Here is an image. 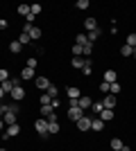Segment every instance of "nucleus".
I'll list each match as a JSON object with an SVG mask.
<instances>
[{"label": "nucleus", "mask_w": 136, "mask_h": 151, "mask_svg": "<svg viewBox=\"0 0 136 151\" xmlns=\"http://www.w3.org/2000/svg\"><path fill=\"white\" fill-rule=\"evenodd\" d=\"M116 95H104L102 97V104H104V108H111V111H113V106H116Z\"/></svg>", "instance_id": "423d86ee"}, {"label": "nucleus", "mask_w": 136, "mask_h": 151, "mask_svg": "<svg viewBox=\"0 0 136 151\" xmlns=\"http://www.w3.org/2000/svg\"><path fill=\"white\" fill-rule=\"evenodd\" d=\"M7 27H9V23L5 18H0V29H7Z\"/></svg>", "instance_id": "ea45409f"}, {"label": "nucleus", "mask_w": 136, "mask_h": 151, "mask_svg": "<svg viewBox=\"0 0 136 151\" xmlns=\"http://www.w3.org/2000/svg\"><path fill=\"white\" fill-rule=\"evenodd\" d=\"M59 122H48V133H59Z\"/></svg>", "instance_id": "bb28decb"}, {"label": "nucleus", "mask_w": 136, "mask_h": 151, "mask_svg": "<svg viewBox=\"0 0 136 151\" xmlns=\"http://www.w3.org/2000/svg\"><path fill=\"white\" fill-rule=\"evenodd\" d=\"M18 14L20 16H27L30 14V5H18Z\"/></svg>", "instance_id": "473e14b6"}, {"label": "nucleus", "mask_w": 136, "mask_h": 151, "mask_svg": "<svg viewBox=\"0 0 136 151\" xmlns=\"http://www.w3.org/2000/svg\"><path fill=\"white\" fill-rule=\"evenodd\" d=\"M100 93H102V95H109L111 93V83L102 81V83H100Z\"/></svg>", "instance_id": "c85d7f7f"}, {"label": "nucleus", "mask_w": 136, "mask_h": 151, "mask_svg": "<svg viewBox=\"0 0 136 151\" xmlns=\"http://www.w3.org/2000/svg\"><path fill=\"white\" fill-rule=\"evenodd\" d=\"M118 93H120V86H118V81H116V83H111V93L109 95H118Z\"/></svg>", "instance_id": "4c0bfd02"}, {"label": "nucleus", "mask_w": 136, "mask_h": 151, "mask_svg": "<svg viewBox=\"0 0 136 151\" xmlns=\"http://www.w3.org/2000/svg\"><path fill=\"white\" fill-rule=\"evenodd\" d=\"M102 129H104V122L100 120V117H93V122H91V131H97V133H100Z\"/></svg>", "instance_id": "ddd939ff"}, {"label": "nucleus", "mask_w": 136, "mask_h": 151, "mask_svg": "<svg viewBox=\"0 0 136 151\" xmlns=\"http://www.w3.org/2000/svg\"><path fill=\"white\" fill-rule=\"evenodd\" d=\"M82 72H84V77H91V72H93V61H91V59H86L84 68H82Z\"/></svg>", "instance_id": "aec40b11"}, {"label": "nucleus", "mask_w": 136, "mask_h": 151, "mask_svg": "<svg viewBox=\"0 0 136 151\" xmlns=\"http://www.w3.org/2000/svg\"><path fill=\"white\" fill-rule=\"evenodd\" d=\"M34 129H36V133H39L41 138H45V135H48V120H43V117L36 120L34 122Z\"/></svg>", "instance_id": "f03ea898"}, {"label": "nucleus", "mask_w": 136, "mask_h": 151, "mask_svg": "<svg viewBox=\"0 0 136 151\" xmlns=\"http://www.w3.org/2000/svg\"><path fill=\"white\" fill-rule=\"evenodd\" d=\"M73 57H84V47H82V45H73Z\"/></svg>", "instance_id": "a878e982"}, {"label": "nucleus", "mask_w": 136, "mask_h": 151, "mask_svg": "<svg viewBox=\"0 0 136 151\" xmlns=\"http://www.w3.org/2000/svg\"><path fill=\"white\" fill-rule=\"evenodd\" d=\"M50 106H52V108H59V106H61V101H59V99H52Z\"/></svg>", "instance_id": "a19ab883"}, {"label": "nucleus", "mask_w": 136, "mask_h": 151, "mask_svg": "<svg viewBox=\"0 0 136 151\" xmlns=\"http://www.w3.org/2000/svg\"><path fill=\"white\" fill-rule=\"evenodd\" d=\"M109 145H111V149H113V151H120V149H123V140H120V138H111Z\"/></svg>", "instance_id": "412c9836"}, {"label": "nucleus", "mask_w": 136, "mask_h": 151, "mask_svg": "<svg viewBox=\"0 0 136 151\" xmlns=\"http://www.w3.org/2000/svg\"><path fill=\"white\" fill-rule=\"evenodd\" d=\"M97 117H100L102 122H109V120H113L116 115H113V111H111V108H104V111H102L100 115H97Z\"/></svg>", "instance_id": "f8f14e48"}, {"label": "nucleus", "mask_w": 136, "mask_h": 151, "mask_svg": "<svg viewBox=\"0 0 136 151\" xmlns=\"http://www.w3.org/2000/svg\"><path fill=\"white\" fill-rule=\"evenodd\" d=\"M20 79H25V81H32V79H36V75H34V70H32V68H27V65H25V68L20 70Z\"/></svg>", "instance_id": "0eeeda50"}, {"label": "nucleus", "mask_w": 136, "mask_h": 151, "mask_svg": "<svg viewBox=\"0 0 136 151\" xmlns=\"http://www.w3.org/2000/svg\"><path fill=\"white\" fill-rule=\"evenodd\" d=\"M18 133H20V126H18V124H12V126H7V129H5L2 138H5V140H9V138H16Z\"/></svg>", "instance_id": "20e7f679"}, {"label": "nucleus", "mask_w": 136, "mask_h": 151, "mask_svg": "<svg viewBox=\"0 0 136 151\" xmlns=\"http://www.w3.org/2000/svg\"><path fill=\"white\" fill-rule=\"evenodd\" d=\"M132 57H134V59H136V50H134V54H132Z\"/></svg>", "instance_id": "49530a36"}, {"label": "nucleus", "mask_w": 136, "mask_h": 151, "mask_svg": "<svg viewBox=\"0 0 136 151\" xmlns=\"http://www.w3.org/2000/svg\"><path fill=\"white\" fill-rule=\"evenodd\" d=\"M75 43H77V45H82V47H84V45L89 43V38H86V34H77V38H75Z\"/></svg>", "instance_id": "cd10ccee"}, {"label": "nucleus", "mask_w": 136, "mask_h": 151, "mask_svg": "<svg viewBox=\"0 0 136 151\" xmlns=\"http://www.w3.org/2000/svg\"><path fill=\"white\" fill-rule=\"evenodd\" d=\"M20 50H23V45L18 43V38H16V41H12V43H9V52H12V54H18Z\"/></svg>", "instance_id": "6ab92c4d"}, {"label": "nucleus", "mask_w": 136, "mask_h": 151, "mask_svg": "<svg viewBox=\"0 0 136 151\" xmlns=\"http://www.w3.org/2000/svg\"><path fill=\"white\" fill-rule=\"evenodd\" d=\"M2 129H7V124H5V120L0 117V131H2Z\"/></svg>", "instance_id": "79ce46f5"}, {"label": "nucleus", "mask_w": 136, "mask_h": 151, "mask_svg": "<svg viewBox=\"0 0 136 151\" xmlns=\"http://www.w3.org/2000/svg\"><path fill=\"white\" fill-rule=\"evenodd\" d=\"M0 88L5 90V95H12V90L16 88V86L12 83V79H7V81H2V83H0Z\"/></svg>", "instance_id": "dca6fc26"}, {"label": "nucleus", "mask_w": 136, "mask_h": 151, "mask_svg": "<svg viewBox=\"0 0 136 151\" xmlns=\"http://www.w3.org/2000/svg\"><path fill=\"white\" fill-rule=\"evenodd\" d=\"M127 45H129V47H134V50H136V32H132L129 36H127Z\"/></svg>", "instance_id": "c756f323"}, {"label": "nucleus", "mask_w": 136, "mask_h": 151, "mask_svg": "<svg viewBox=\"0 0 136 151\" xmlns=\"http://www.w3.org/2000/svg\"><path fill=\"white\" fill-rule=\"evenodd\" d=\"M18 43H20V45H32V38H30V34H27V32H20Z\"/></svg>", "instance_id": "a211bd4d"}, {"label": "nucleus", "mask_w": 136, "mask_h": 151, "mask_svg": "<svg viewBox=\"0 0 136 151\" xmlns=\"http://www.w3.org/2000/svg\"><path fill=\"white\" fill-rule=\"evenodd\" d=\"M45 93H48V95H50V97H52V99H57V95H59V88H57V86H55V83H50V88H48V90H45Z\"/></svg>", "instance_id": "393cba45"}, {"label": "nucleus", "mask_w": 136, "mask_h": 151, "mask_svg": "<svg viewBox=\"0 0 136 151\" xmlns=\"http://www.w3.org/2000/svg\"><path fill=\"white\" fill-rule=\"evenodd\" d=\"M116 79H118L116 70H107V72H104V81H107V83H116Z\"/></svg>", "instance_id": "9b49d317"}, {"label": "nucleus", "mask_w": 136, "mask_h": 151, "mask_svg": "<svg viewBox=\"0 0 136 151\" xmlns=\"http://www.w3.org/2000/svg\"><path fill=\"white\" fill-rule=\"evenodd\" d=\"M50 104H52V97H50V95H48V93L41 95V106H50Z\"/></svg>", "instance_id": "7c9ffc66"}, {"label": "nucleus", "mask_w": 136, "mask_h": 151, "mask_svg": "<svg viewBox=\"0 0 136 151\" xmlns=\"http://www.w3.org/2000/svg\"><path fill=\"white\" fill-rule=\"evenodd\" d=\"M27 68H32V70H36V63H39V61H36V59H32V57H30V59H27Z\"/></svg>", "instance_id": "e433bc0d"}, {"label": "nucleus", "mask_w": 136, "mask_h": 151, "mask_svg": "<svg viewBox=\"0 0 136 151\" xmlns=\"http://www.w3.org/2000/svg\"><path fill=\"white\" fill-rule=\"evenodd\" d=\"M75 7H77V9H89L91 2H89V0H77V5H75Z\"/></svg>", "instance_id": "2f4dec72"}, {"label": "nucleus", "mask_w": 136, "mask_h": 151, "mask_svg": "<svg viewBox=\"0 0 136 151\" xmlns=\"http://www.w3.org/2000/svg\"><path fill=\"white\" fill-rule=\"evenodd\" d=\"M5 113H7V104H0V117H5Z\"/></svg>", "instance_id": "58836bf2"}, {"label": "nucleus", "mask_w": 136, "mask_h": 151, "mask_svg": "<svg viewBox=\"0 0 136 151\" xmlns=\"http://www.w3.org/2000/svg\"><path fill=\"white\" fill-rule=\"evenodd\" d=\"M30 14H32V16H39L41 14V5H32L30 7Z\"/></svg>", "instance_id": "f704fd0d"}, {"label": "nucleus", "mask_w": 136, "mask_h": 151, "mask_svg": "<svg viewBox=\"0 0 136 151\" xmlns=\"http://www.w3.org/2000/svg\"><path fill=\"white\" fill-rule=\"evenodd\" d=\"M91 122H93V117H91V115H84L82 120H77V122H75V124H77V131H82V133L91 131Z\"/></svg>", "instance_id": "f257e3e1"}, {"label": "nucleus", "mask_w": 136, "mask_h": 151, "mask_svg": "<svg viewBox=\"0 0 136 151\" xmlns=\"http://www.w3.org/2000/svg\"><path fill=\"white\" fill-rule=\"evenodd\" d=\"M91 111H93L95 115H100V113L104 111V104H102V101H93V106H91Z\"/></svg>", "instance_id": "4be33fe9"}, {"label": "nucleus", "mask_w": 136, "mask_h": 151, "mask_svg": "<svg viewBox=\"0 0 136 151\" xmlns=\"http://www.w3.org/2000/svg\"><path fill=\"white\" fill-rule=\"evenodd\" d=\"M2 120H5V124H7V126L16 124V113H12V111L7 108V113H5V117H2Z\"/></svg>", "instance_id": "4468645a"}, {"label": "nucleus", "mask_w": 136, "mask_h": 151, "mask_svg": "<svg viewBox=\"0 0 136 151\" xmlns=\"http://www.w3.org/2000/svg\"><path fill=\"white\" fill-rule=\"evenodd\" d=\"M66 93H68V99H79V97H82V90H79L77 86H68Z\"/></svg>", "instance_id": "6e6552de"}, {"label": "nucleus", "mask_w": 136, "mask_h": 151, "mask_svg": "<svg viewBox=\"0 0 136 151\" xmlns=\"http://www.w3.org/2000/svg\"><path fill=\"white\" fill-rule=\"evenodd\" d=\"M73 68H77V70H82V68H84V63H86V59L84 57H73Z\"/></svg>", "instance_id": "f3484780"}, {"label": "nucleus", "mask_w": 136, "mask_h": 151, "mask_svg": "<svg viewBox=\"0 0 136 151\" xmlns=\"http://www.w3.org/2000/svg\"><path fill=\"white\" fill-rule=\"evenodd\" d=\"M77 106H79V108H82V111L86 113V108H91V106H93V99H91V97H79V99H77Z\"/></svg>", "instance_id": "1a4fd4ad"}, {"label": "nucleus", "mask_w": 136, "mask_h": 151, "mask_svg": "<svg viewBox=\"0 0 136 151\" xmlns=\"http://www.w3.org/2000/svg\"><path fill=\"white\" fill-rule=\"evenodd\" d=\"M100 34H102V32H100V29H95V32H89V34H86V38H89V43H93V41H97V38H100Z\"/></svg>", "instance_id": "b1692460"}, {"label": "nucleus", "mask_w": 136, "mask_h": 151, "mask_svg": "<svg viewBox=\"0 0 136 151\" xmlns=\"http://www.w3.org/2000/svg\"><path fill=\"white\" fill-rule=\"evenodd\" d=\"M2 97H5V90H2V88H0V99H2Z\"/></svg>", "instance_id": "c03bdc74"}, {"label": "nucleus", "mask_w": 136, "mask_h": 151, "mask_svg": "<svg viewBox=\"0 0 136 151\" xmlns=\"http://www.w3.org/2000/svg\"><path fill=\"white\" fill-rule=\"evenodd\" d=\"M120 151H132V149H129L127 145H123V149H120Z\"/></svg>", "instance_id": "37998d69"}, {"label": "nucleus", "mask_w": 136, "mask_h": 151, "mask_svg": "<svg viewBox=\"0 0 136 151\" xmlns=\"http://www.w3.org/2000/svg\"><path fill=\"white\" fill-rule=\"evenodd\" d=\"M120 54H123V57H132V54H134V47H129V45L125 43L123 47H120Z\"/></svg>", "instance_id": "5701e85b"}, {"label": "nucleus", "mask_w": 136, "mask_h": 151, "mask_svg": "<svg viewBox=\"0 0 136 151\" xmlns=\"http://www.w3.org/2000/svg\"><path fill=\"white\" fill-rule=\"evenodd\" d=\"M34 86L39 90H48L50 88V79H48V77H36V79H34Z\"/></svg>", "instance_id": "39448f33"}, {"label": "nucleus", "mask_w": 136, "mask_h": 151, "mask_svg": "<svg viewBox=\"0 0 136 151\" xmlns=\"http://www.w3.org/2000/svg\"><path fill=\"white\" fill-rule=\"evenodd\" d=\"M0 151H9V149H5V147H2V149H0Z\"/></svg>", "instance_id": "a18cd8bd"}, {"label": "nucleus", "mask_w": 136, "mask_h": 151, "mask_svg": "<svg viewBox=\"0 0 136 151\" xmlns=\"http://www.w3.org/2000/svg\"><path fill=\"white\" fill-rule=\"evenodd\" d=\"M84 27H86V32H95L97 29V20L95 18H86L84 20Z\"/></svg>", "instance_id": "2eb2a0df"}, {"label": "nucleus", "mask_w": 136, "mask_h": 151, "mask_svg": "<svg viewBox=\"0 0 136 151\" xmlns=\"http://www.w3.org/2000/svg\"><path fill=\"white\" fill-rule=\"evenodd\" d=\"M7 79H9V72H7L5 68H0V83H2V81H7Z\"/></svg>", "instance_id": "c9c22d12"}, {"label": "nucleus", "mask_w": 136, "mask_h": 151, "mask_svg": "<svg viewBox=\"0 0 136 151\" xmlns=\"http://www.w3.org/2000/svg\"><path fill=\"white\" fill-rule=\"evenodd\" d=\"M12 97H14V101H20L25 97V88H23V86H16V88L12 90Z\"/></svg>", "instance_id": "9d476101"}, {"label": "nucleus", "mask_w": 136, "mask_h": 151, "mask_svg": "<svg viewBox=\"0 0 136 151\" xmlns=\"http://www.w3.org/2000/svg\"><path fill=\"white\" fill-rule=\"evenodd\" d=\"M91 52H93V43H86V45H84V59L91 57Z\"/></svg>", "instance_id": "72a5a7b5"}, {"label": "nucleus", "mask_w": 136, "mask_h": 151, "mask_svg": "<svg viewBox=\"0 0 136 151\" xmlns=\"http://www.w3.org/2000/svg\"><path fill=\"white\" fill-rule=\"evenodd\" d=\"M84 117V111L79 106H71L68 108V120H73V122H77V120H82Z\"/></svg>", "instance_id": "7ed1b4c3"}]
</instances>
